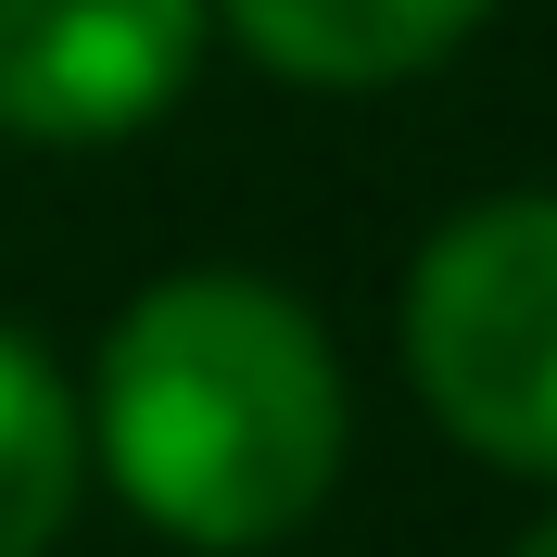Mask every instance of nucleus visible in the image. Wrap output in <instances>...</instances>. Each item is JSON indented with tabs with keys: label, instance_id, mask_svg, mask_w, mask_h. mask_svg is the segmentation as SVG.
I'll return each instance as SVG.
<instances>
[{
	"label": "nucleus",
	"instance_id": "obj_1",
	"mask_svg": "<svg viewBox=\"0 0 557 557\" xmlns=\"http://www.w3.org/2000/svg\"><path fill=\"white\" fill-rule=\"evenodd\" d=\"M343 431H355L343 355L278 278L177 267L102 330L89 469L165 545L203 557L292 545L343 482Z\"/></svg>",
	"mask_w": 557,
	"mask_h": 557
},
{
	"label": "nucleus",
	"instance_id": "obj_2",
	"mask_svg": "<svg viewBox=\"0 0 557 557\" xmlns=\"http://www.w3.org/2000/svg\"><path fill=\"white\" fill-rule=\"evenodd\" d=\"M406 381L482 469L557 482V190L431 228L406 267Z\"/></svg>",
	"mask_w": 557,
	"mask_h": 557
},
{
	"label": "nucleus",
	"instance_id": "obj_3",
	"mask_svg": "<svg viewBox=\"0 0 557 557\" xmlns=\"http://www.w3.org/2000/svg\"><path fill=\"white\" fill-rule=\"evenodd\" d=\"M215 0H0V127L38 152L127 139L190 89Z\"/></svg>",
	"mask_w": 557,
	"mask_h": 557
},
{
	"label": "nucleus",
	"instance_id": "obj_4",
	"mask_svg": "<svg viewBox=\"0 0 557 557\" xmlns=\"http://www.w3.org/2000/svg\"><path fill=\"white\" fill-rule=\"evenodd\" d=\"M215 13L292 89H393V76H431L494 0H215Z\"/></svg>",
	"mask_w": 557,
	"mask_h": 557
},
{
	"label": "nucleus",
	"instance_id": "obj_5",
	"mask_svg": "<svg viewBox=\"0 0 557 557\" xmlns=\"http://www.w3.org/2000/svg\"><path fill=\"white\" fill-rule=\"evenodd\" d=\"M76 482H89V418H76L64 368L0 330V557H51L76 520Z\"/></svg>",
	"mask_w": 557,
	"mask_h": 557
},
{
	"label": "nucleus",
	"instance_id": "obj_6",
	"mask_svg": "<svg viewBox=\"0 0 557 557\" xmlns=\"http://www.w3.org/2000/svg\"><path fill=\"white\" fill-rule=\"evenodd\" d=\"M520 557H557V520H545V532H532V545H520Z\"/></svg>",
	"mask_w": 557,
	"mask_h": 557
}]
</instances>
